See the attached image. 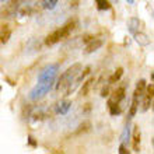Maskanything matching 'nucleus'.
<instances>
[{"instance_id":"nucleus-17","label":"nucleus","mask_w":154,"mask_h":154,"mask_svg":"<svg viewBox=\"0 0 154 154\" xmlns=\"http://www.w3.org/2000/svg\"><path fill=\"white\" fill-rule=\"evenodd\" d=\"M122 74H123V69H122V67L116 69V72H115V73L109 77V80H108V83H109V84H114V83L119 81V79L122 77Z\"/></svg>"},{"instance_id":"nucleus-9","label":"nucleus","mask_w":154,"mask_h":154,"mask_svg":"<svg viewBox=\"0 0 154 154\" xmlns=\"http://www.w3.org/2000/svg\"><path fill=\"white\" fill-rule=\"evenodd\" d=\"M102 44H104V41L101 39V38H91V39L88 41V44H87V46H85L84 49V53H93L95 52V51H98V49L102 46Z\"/></svg>"},{"instance_id":"nucleus-7","label":"nucleus","mask_w":154,"mask_h":154,"mask_svg":"<svg viewBox=\"0 0 154 154\" xmlns=\"http://www.w3.org/2000/svg\"><path fill=\"white\" fill-rule=\"evenodd\" d=\"M57 70H59V65H48L41 70L39 76H38V81L46 80V79H55Z\"/></svg>"},{"instance_id":"nucleus-18","label":"nucleus","mask_w":154,"mask_h":154,"mask_svg":"<svg viewBox=\"0 0 154 154\" xmlns=\"http://www.w3.org/2000/svg\"><path fill=\"white\" fill-rule=\"evenodd\" d=\"M59 0H41V4L42 7L46 8V10H52V8L56 7V4Z\"/></svg>"},{"instance_id":"nucleus-19","label":"nucleus","mask_w":154,"mask_h":154,"mask_svg":"<svg viewBox=\"0 0 154 154\" xmlns=\"http://www.w3.org/2000/svg\"><path fill=\"white\" fill-rule=\"evenodd\" d=\"M95 3H97L98 10H109L111 8V4L108 0H95Z\"/></svg>"},{"instance_id":"nucleus-6","label":"nucleus","mask_w":154,"mask_h":154,"mask_svg":"<svg viewBox=\"0 0 154 154\" xmlns=\"http://www.w3.org/2000/svg\"><path fill=\"white\" fill-rule=\"evenodd\" d=\"M125 93H126V87H125V85L118 87L114 93L111 94L109 100H108V106H111V105H119V104L122 102V100L125 98Z\"/></svg>"},{"instance_id":"nucleus-21","label":"nucleus","mask_w":154,"mask_h":154,"mask_svg":"<svg viewBox=\"0 0 154 154\" xmlns=\"http://www.w3.org/2000/svg\"><path fill=\"white\" fill-rule=\"evenodd\" d=\"M108 95H109V87L106 85V87H104V88H102L101 97H108Z\"/></svg>"},{"instance_id":"nucleus-22","label":"nucleus","mask_w":154,"mask_h":154,"mask_svg":"<svg viewBox=\"0 0 154 154\" xmlns=\"http://www.w3.org/2000/svg\"><path fill=\"white\" fill-rule=\"evenodd\" d=\"M119 153H121V154H126V153H128V150H126V147H125V144H123V143H122L121 147H119Z\"/></svg>"},{"instance_id":"nucleus-16","label":"nucleus","mask_w":154,"mask_h":154,"mask_svg":"<svg viewBox=\"0 0 154 154\" xmlns=\"http://www.w3.org/2000/svg\"><path fill=\"white\" fill-rule=\"evenodd\" d=\"M137 106H139V98L133 95V100H132V105H130V109H129V121L134 116V115H136V112H137Z\"/></svg>"},{"instance_id":"nucleus-13","label":"nucleus","mask_w":154,"mask_h":154,"mask_svg":"<svg viewBox=\"0 0 154 154\" xmlns=\"http://www.w3.org/2000/svg\"><path fill=\"white\" fill-rule=\"evenodd\" d=\"M144 90H146V80H139L133 95H134V97H137L139 100H140V98L143 97V94H144Z\"/></svg>"},{"instance_id":"nucleus-10","label":"nucleus","mask_w":154,"mask_h":154,"mask_svg":"<svg viewBox=\"0 0 154 154\" xmlns=\"http://www.w3.org/2000/svg\"><path fill=\"white\" fill-rule=\"evenodd\" d=\"M139 28H140V20H139L137 17L129 18V21H128V29H129V32L132 35H134L139 31Z\"/></svg>"},{"instance_id":"nucleus-15","label":"nucleus","mask_w":154,"mask_h":154,"mask_svg":"<svg viewBox=\"0 0 154 154\" xmlns=\"http://www.w3.org/2000/svg\"><path fill=\"white\" fill-rule=\"evenodd\" d=\"M134 39L137 42L139 45H143V46H147V45L150 44V38L147 37L146 34H142V32H136L134 34Z\"/></svg>"},{"instance_id":"nucleus-2","label":"nucleus","mask_w":154,"mask_h":154,"mask_svg":"<svg viewBox=\"0 0 154 154\" xmlns=\"http://www.w3.org/2000/svg\"><path fill=\"white\" fill-rule=\"evenodd\" d=\"M76 27H77V21L76 20H72V21H69V23H66L63 27L57 28L56 31H53L52 34H49L48 37L45 38V44L49 45V46L57 44L59 41H62V39H65V38L69 37L70 34L74 31Z\"/></svg>"},{"instance_id":"nucleus-4","label":"nucleus","mask_w":154,"mask_h":154,"mask_svg":"<svg viewBox=\"0 0 154 154\" xmlns=\"http://www.w3.org/2000/svg\"><path fill=\"white\" fill-rule=\"evenodd\" d=\"M21 4H23V0H10L8 3L3 4L0 7V18L6 20V18L14 17L17 14V11H18Z\"/></svg>"},{"instance_id":"nucleus-8","label":"nucleus","mask_w":154,"mask_h":154,"mask_svg":"<svg viewBox=\"0 0 154 154\" xmlns=\"http://www.w3.org/2000/svg\"><path fill=\"white\" fill-rule=\"evenodd\" d=\"M10 37H11V25L0 24V48L7 44Z\"/></svg>"},{"instance_id":"nucleus-14","label":"nucleus","mask_w":154,"mask_h":154,"mask_svg":"<svg viewBox=\"0 0 154 154\" xmlns=\"http://www.w3.org/2000/svg\"><path fill=\"white\" fill-rule=\"evenodd\" d=\"M70 105H72V102L67 101V100H63V101H60L59 104L56 105V112L57 114H62V115H65L67 111H69Z\"/></svg>"},{"instance_id":"nucleus-24","label":"nucleus","mask_w":154,"mask_h":154,"mask_svg":"<svg viewBox=\"0 0 154 154\" xmlns=\"http://www.w3.org/2000/svg\"><path fill=\"white\" fill-rule=\"evenodd\" d=\"M128 2H129V3H133V2H134V0H128Z\"/></svg>"},{"instance_id":"nucleus-20","label":"nucleus","mask_w":154,"mask_h":154,"mask_svg":"<svg viewBox=\"0 0 154 154\" xmlns=\"http://www.w3.org/2000/svg\"><path fill=\"white\" fill-rule=\"evenodd\" d=\"M129 134H130V132H129V125H126V128L123 129V133H122V136H121V142L125 144V143H128V140H129Z\"/></svg>"},{"instance_id":"nucleus-5","label":"nucleus","mask_w":154,"mask_h":154,"mask_svg":"<svg viewBox=\"0 0 154 154\" xmlns=\"http://www.w3.org/2000/svg\"><path fill=\"white\" fill-rule=\"evenodd\" d=\"M153 97H154V85H146L144 94H143V104H142V111L146 112L153 104Z\"/></svg>"},{"instance_id":"nucleus-25","label":"nucleus","mask_w":154,"mask_h":154,"mask_svg":"<svg viewBox=\"0 0 154 154\" xmlns=\"http://www.w3.org/2000/svg\"><path fill=\"white\" fill-rule=\"evenodd\" d=\"M0 2H7V0H0Z\"/></svg>"},{"instance_id":"nucleus-12","label":"nucleus","mask_w":154,"mask_h":154,"mask_svg":"<svg viewBox=\"0 0 154 154\" xmlns=\"http://www.w3.org/2000/svg\"><path fill=\"white\" fill-rule=\"evenodd\" d=\"M94 83H95V79H94V77H90L88 80L83 84V87H81V95H83V97L88 95V93L91 91V88L94 87Z\"/></svg>"},{"instance_id":"nucleus-23","label":"nucleus","mask_w":154,"mask_h":154,"mask_svg":"<svg viewBox=\"0 0 154 154\" xmlns=\"http://www.w3.org/2000/svg\"><path fill=\"white\" fill-rule=\"evenodd\" d=\"M29 143H31L32 146H35V142H34V140H32V137H29Z\"/></svg>"},{"instance_id":"nucleus-3","label":"nucleus","mask_w":154,"mask_h":154,"mask_svg":"<svg viewBox=\"0 0 154 154\" xmlns=\"http://www.w3.org/2000/svg\"><path fill=\"white\" fill-rule=\"evenodd\" d=\"M53 81H55V79H46V80L38 81V84L31 90L29 98H31L32 101H37L39 98H42L45 94H48V91L51 90V87H52V84H53Z\"/></svg>"},{"instance_id":"nucleus-11","label":"nucleus","mask_w":154,"mask_h":154,"mask_svg":"<svg viewBox=\"0 0 154 154\" xmlns=\"http://www.w3.org/2000/svg\"><path fill=\"white\" fill-rule=\"evenodd\" d=\"M132 147H133V151L139 153V144H140V130H139V126H134L133 128V134H132Z\"/></svg>"},{"instance_id":"nucleus-1","label":"nucleus","mask_w":154,"mask_h":154,"mask_svg":"<svg viewBox=\"0 0 154 154\" xmlns=\"http://www.w3.org/2000/svg\"><path fill=\"white\" fill-rule=\"evenodd\" d=\"M81 69H83V66H81L80 63H74V65L70 66L69 69L59 77V80H57V83H56V91L57 93H63V95H65L66 91H67V88H69V85L72 84L74 79L79 76V73L81 72Z\"/></svg>"}]
</instances>
